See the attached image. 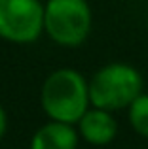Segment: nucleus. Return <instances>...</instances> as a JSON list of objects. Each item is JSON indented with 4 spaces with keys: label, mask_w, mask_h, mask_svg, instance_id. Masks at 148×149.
Returning <instances> with one entry per match:
<instances>
[{
    "label": "nucleus",
    "mask_w": 148,
    "mask_h": 149,
    "mask_svg": "<svg viewBox=\"0 0 148 149\" xmlns=\"http://www.w3.org/2000/svg\"><path fill=\"white\" fill-rule=\"evenodd\" d=\"M40 102L51 121L76 125L91 106L89 81L74 68H59L46 77Z\"/></svg>",
    "instance_id": "obj_1"
},
{
    "label": "nucleus",
    "mask_w": 148,
    "mask_h": 149,
    "mask_svg": "<svg viewBox=\"0 0 148 149\" xmlns=\"http://www.w3.org/2000/svg\"><path fill=\"white\" fill-rule=\"evenodd\" d=\"M142 76L125 62H108L89 79V100L93 108L106 111L125 109L142 95Z\"/></svg>",
    "instance_id": "obj_2"
},
{
    "label": "nucleus",
    "mask_w": 148,
    "mask_h": 149,
    "mask_svg": "<svg viewBox=\"0 0 148 149\" xmlns=\"http://www.w3.org/2000/svg\"><path fill=\"white\" fill-rule=\"evenodd\" d=\"M93 15L87 0H48L44 4V32L63 47H78L87 40Z\"/></svg>",
    "instance_id": "obj_3"
},
{
    "label": "nucleus",
    "mask_w": 148,
    "mask_h": 149,
    "mask_svg": "<svg viewBox=\"0 0 148 149\" xmlns=\"http://www.w3.org/2000/svg\"><path fill=\"white\" fill-rule=\"evenodd\" d=\"M44 34L40 0H0V38L11 44H32Z\"/></svg>",
    "instance_id": "obj_4"
},
{
    "label": "nucleus",
    "mask_w": 148,
    "mask_h": 149,
    "mask_svg": "<svg viewBox=\"0 0 148 149\" xmlns=\"http://www.w3.org/2000/svg\"><path fill=\"white\" fill-rule=\"evenodd\" d=\"M78 132L91 146H108L118 134V123L112 111L89 108L78 121Z\"/></svg>",
    "instance_id": "obj_5"
},
{
    "label": "nucleus",
    "mask_w": 148,
    "mask_h": 149,
    "mask_svg": "<svg viewBox=\"0 0 148 149\" xmlns=\"http://www.w3.org/2000/svg\"><path fill=\"white\" fill-rule=\"evenodd\" d=\"M80 132L74 125L49 121L34 132L30 149H76Z\"/></svg>",
    "instance_id": "obj_6"
},
{
    "label": "nucleus",
    "mask_w": 148,
    "mask_h": 149,
    "mask_svg": "<svg viewBox=\"0 0 148 149\" xmlns=\"http://www.w3.org/2000/svg\"><path fill=\"white\" fill-rule=\"evenodd\" d=\"M127 119L131 128L148 140V93H142L133 100V104L127 108Z\"/></svg>",
    "instance_id": "obj_7"
},
{
    "label": "nucleus",
    "mask_w": 148,
    "mask_h": 149,
    "mask_svg": "<svg viewBox=\"0 0 148 149\" xmlns=\"http://www.w3.org/2000/svg\"><path fill=\"white\" fill-rule=\"evenodd\" d=\"M6 128H8V115L4 111V108L0 106V142H2L4 134H6Z\"/></svg>",
    "instance_id": "obj_8"
}]
</instances>
